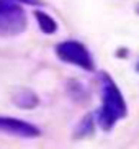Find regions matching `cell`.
I'll return each mask as SVG.
<instances>
[{
    "instance_id": "2",
    "label": "cell",
    "mask_w": 139,
    "mask_h": 149,
    "mask_svg": "<svg viewBox=\"0 0 139 149\" xmlns=\"http://www.w3.org/2000/svg\"><path fill=\"white\" fill-rule=\"evenodd\" d=\"M26 28L25 10L12 0H0V36H15Z\"/></svg>"
},
{
    "instance_id": "6",
    "label": "cell",
    "mask_w": 139,
    "mask_h": 149,
    "mask_svg": "<svg viewBox=\"0 0 139 149\" xmlns=\"http://www.w3.org/2000/svg\"><path fill=\"white\" fill-rule=\"evenodd\" d=\"M15 103L20 105V107H25V108H31V107H35L36 103H38V98H36V95H33L31 92L23 90V92H20L18 97H15Z\"/></svg>"
},
{
    "instance_id": "3",
    "label": "cell",
    "mask_w": 139,
    "mask_h": 149,
    "mask_svg": "<svg viewBox=\"0 0 139 149\" xmlns=\"http://www.w3.org/2000/svg\"><path fill=\"white\" fill-rule=\"evenodd\" d=\"M56 54L61 61L67 62V64H74V66L80 67L83 70H93L95 69V62L92 57L90 51L87 46L79 41L69 40L62 41L56 46Z\"/></svg>"
},
{
    "instance_id": "4",
    "label": "cell",
    "mask_w": 139,
    "mask_h": 149,
    "mask_svg": "<svg viewBox=\"0 0 139 149\" xmlns=\"http://www.w3.org/2000/svg\"><path fill=\"white\" fill-rule=\"evenodd\" d=\"M0 131L12 136H20V138H36L41 134V131L35 125L18 118H8V116H0Z\"/></svg>"
},
{
    "instance_id": "1",
    "label": "cell",
    "mask_w": 139,
    "mask_h": 149,
    "mask_svg": "<svg viewBox=\"0 0 139 149\" xmlns=\"http://www.w3.org/2000/svg\"><path fill=\"white\" fill-rule=\"evenodd\" d=\"M100 92H101V107L98 108V125L101 130L110 131L120 120L128 115V107L121 90L116 82L106 72L100 74Z\"/></svg>"
},
{
    "instance_id": "8",
    "label": "cell",
    "mask_w": 139,
    "mask_h": 149,
    "mask_svg": "<svg viewBox=\"0 0 139 149\" xmlns=\"http://www.w3.org/2000/svg\"><path fill=\"white\" fill-rule=\"evenodd\" d=\"M136 13H138V15H139V3H138V5H136Z\"/></svg>"
},
{
    "instance_id": "9",
    "label": "cell",
    "mask_w": 139,
    "mask_h": 149,
    "mask_svg": "<svg viewBox=\"0 0 139 149\" xmlns=\"http://www.w3.org/2000/svg\"><path fill=\"white\" fill-rule=\"evenodd\" d=\"M136 70L139 72V61H138V64H136Z\"/></svg>"
},
{
    "instance_id": "7",
    "label": "cell",
    "mask_w": 139,
    "mask_h": 149,
    "mask_svg": "<svg viewBox=\"0 0 139 149\" xmlns=\"http://www.w3.org/2000/svg\"><path fill=\"white\" fill-rule=\"evenodd\" d=\"M17 2H23V3H28V5H39L41 3L39 0H17Z\"/></svg>"
},
{
    "instance_id": "5",
    "label": "cell",
    "mask_w": 139,
    "mask_h": 149,
    "mask_svg": "<svg viewBox=\"0 0 139 149\" xmlns=\"http://www.w3.org/2000/svg\"><path fill=\"white\" fill-rule=\"evenodd\" d=\"M35 17L36 20H38V25L39 28H41V31L43 33H46V35H52V33H56L57 31V23L54 22V18L49 17L48 13H44V12H35Z\"/></svg>"
}]
</instances>
